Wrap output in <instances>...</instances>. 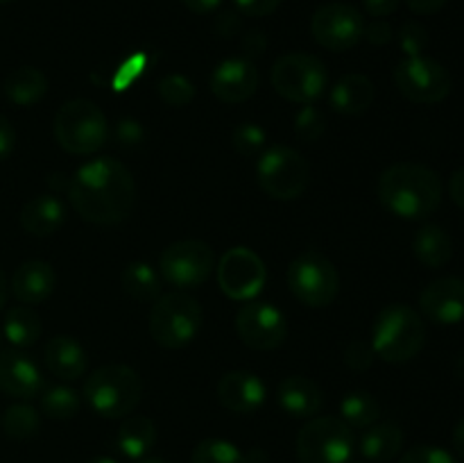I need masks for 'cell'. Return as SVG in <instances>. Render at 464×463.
Returning <instances> with one entry per match:
<instances>
[{
  "label": "cell",
  "instance_id": "cell-5",
  "mask_svg": "<svg viewBox=\"0 0 464 463\" xmlns=\"http://www.w3.org/2000/svg\"><path fill=\"white\" fill-rule=\"evenodd\" d=\"M54 139L71 154H93L107 143L109 123L102 109L86 98L68 100L54 116Z\"/></svg>",
  "mask_w": 464,
  "mask_h": 463
},
{
  "label": "cell",
  "instance_id": "cell-31",
  "mask_svg": "<svg viewBox=\"0 0 464 463\" xmlns=\"http://www.w3.org/2000/svg\"><path fill=\"white\" fill-rule=\"evenodd\" d=\"M381 416V404L367 390H352L340 402V418L352 429H367L374 425Z\"/></svg>",
  "mask_w": 464,
  "mask_h": 463
},
{
  "label": "cell",
  "instance_id": "cell-24",
  "mask_svg": "<svg viewBox=\"0 0 464 463\" xmlns=\"http://www.w3.org/2000/svg\"><path fill=\"white\" fill-rule=\"evenodd\" d=\"M376 98L374 82L362 73H349L340 77L335 86L331 89V104L335 112L344 116H361L372 107Z\"/></svg>",
  "mask_w": 464,
  "mask_h": 463
},
{
  "label": "cell",
  "instance_id": "cell-13",
  "mask_svg": "<svg viewBox=\"0 0 464 463\" xmlns=\"http://www.w3.org/2000/svg\"><path fill=\"white\" fill-rule=\"evenodd\" d=\"M216 275L222 293L236 302H249L256 298L267 280L266 263L249 248L227 250L218 261Z\"/></svg>",
  "mask_w": 464,
  "mask_h": 463
},
{
  "label": "cell",
  "instance_id": "cell-54",
  "mask_svg": "<svg viewBox=\"0 0 464 463\" xmlns=\"http://www.w3.org/2000/svg\"><path fill=\"white\" fill-rule=\"evenodd\" d=\"M347 463H367V461H353V458H349Z\"/></svg>",
  "mask_w": 464,
  "mask_h": 463
},
{
  "label": "cell",
  "instance_id": "cell-44",
  "mask_svg": "<svg viewBox=\"0 0 464 463\" xmlns=\"http://www.w3.org/2000/svg\"><path fill=\"white\" fill-rule=\"evenodd\" d=\"M362 36H365L372 45H385L392 41L394 32L385 21H374V23H370V25H365Z\"/></svg>",
  "mask_w": 464,
  "mask_h": 463
},
{
  "label": "cell",
  "instance_id": "cell-19",
  "mask_svg": "<svg viewBox=\"0 0 464 463\" xmlns=\"http://www.w3.org/2000/svg\"><path fill=\"white\" fill-rule=\"evenodd\" d=\"M267 389L263 379L247 370H231L218 381V399L231 413H254L263 407Z\"/></svg>",
  "mask_w": 464,
  "mask_h": 463
},
{
  "label": "cell",
  "instance_id": "cell-41",
  "mask_svg": "<svg viewBox=\"0 0 464 463\" xmlns=\"http://www.w3.org/2000/svg\"><path fill=\"white\" fill-rule=\"evenodd\" d=\"M116 141L125 148H134V145L143 143V125L134 118H122L116 125Z\"/></svg>",
  "mask_w": 464,
  "mask_h": 463
},
{
  "label": "cell",
  "instance_id": "cell-17",
  "mask_svg": "<svg viewBox=\"0 0 464 463\" xmlns=\"http://www.w3.org/2000/svg\"><path fill=\"white\" fill-rule=\"evenodd\" d=\"M258 89V71L249 59H225L211 73V94L225 104H240Z\"/></svg>",
  "mask_w": 464,
  "mask_h": 463
},
{
  "label": "cell",
  "instance_id": "cell-22",
  "mask_svg": "<svg viewBox=\"0 0 464 463\" xmlns=\"http://www.w3.org/2000/svg\"><path fill=\"white\" fill-rule=\"evenodd\" d=\"M276 398H279V407L293 418H315L324 402L320 386L302 375L285 377L279 384Z\"/></svg>",
  "mask_w": 464,
  "mask_h": 463
},
{
  "label": "cell",
  "instance_id": "cell-16",
  "mask_svg": "<svg viewBox=\"0 0 464 463\" xmlns=\"http://www.w3.org/2000/svg\"><path fill=\"white\" fill-rule=\"evenodd\" d=\"M420 309L435 325H460L464 322V280L440 277L420 293Z\"/></svg>",
  "mask_w": 464,
  "mask_h": 463
},
{
  "label": "cell",
  "instance_id": "cell-1",
  "mask_svg": "<svg viewBox=\"0 0 464 463\" xmlns=\"http://www.w3.org/2000/svg\"><path fill=\"white\" fill-rule=\"evenodd\" d=\"M72 209L93 225L127 221L136 202V182L130 168L113 157L91 159L66 184Z\"/></svg>",
  "mask_w": 464,
  "mask_h": 463
},
{
  "label": "cell",
  "instance_id": "cell-37",
  "mask_svg": "<svg viewBox=\"0 0 464 463\" xmlns=\"http://www.w3.org/2000/svg\"><path fill=\"white\" fill-rule=\"evenodd\" d=\"M326 130V116L320 107L313 104H302L297 118H295V132L304 141H317Z\"/></svg>",
  "mask_w": 464,
  "mask_h": 463
},
{
  "label": "cell",
  "instance_id": "cell-10",
  "mask_svg": "<svg viewBox=\"0 0 464 463\" xmlns=\"http://www.w3.org/2000/svg\"><path fill=\"white\" fill-rule=\"evenodd\" d=\"M288 289L306 307H329L340 293V275L324 254L308 250L288 266Z\"/></svg>",
  "mask_w": 464,
  "mask_h": 463
},
{
  "label": "cell",
  "instance_id": "cell-38",
  "mask_svg": "<svg viewBox=\"0 0 464 463\" xmlns=\"http://www.w3.org/2000/svg\"><path fill=\"white\" fill-rule=\"evenodd\" d=\"M397 41L399 48L406 53V57H420L426 50V45H429V32H426V27L420 25V23H406V25H401V30H399Z\"/></svg>",
  "mask_w": 464,
  "mask_h": 463
},
{
  "label": "cell",
  "instance_id": "cell-4",
  "mask_svg": "<svg viewBox=\"0 0 464 463\" xmlns=\"http://www.w3.org/2000/svg\"><path fill=\"white\" fill-rule=\"evenodd\" d=\"M86 404L102 418H127L143 399V379L125 363H107L84 384Z\"/></svg>",
  "mask_w": 464,
  "mask_h": 463
},
{
  "label": "cell",
  "instance_id": "cell-14",
  "mask_svg": "<svg viewBox=\"0 0 464 463\" xmlns=\"http://www.w3.org/2000/svg\"><path fill=\"white\" fill-rule=\"evenodd\" d=\"M313 39L331 53L352 50L365 32L362 14L349 3H326L311 18Z\"/></svg>",
  "mask_w": 464,
  "mask_h": 463
},
{
  "label": "cell",
  "instance_id": "cell-46",
  "mask_svg": "<svg viewBox=\"0 0 464 463\" xmlns=\"http://www.w3.org/2000/svg\"><path fill=\"white\" fill-rule=\"evenodd\" d=\"M362 3H365V12L372 14L374 18L390 16L399 7V0H362Z\"/></svg>",
  "mask_w": 464,
  "mask_h": 463
},
{
  "label": "cell",
  "instance_id": "cell-11",
  "mask_svg": "<svg viewBox=\"0 0 464 463\" xmlns=\"http://www.w3.org/2000/svg\"><path fill=\"white\" fill-rule=\"evenodd\" d=\"M216 268L211 245L199 239H184L170 243L159 257V272L177 289H193L204 284Z\"/></svg>",
  "mask_w": 464,
  "mask_h": 463
},
{
  "label": "cell",
  "instance_id": "cell-51",
  "mask_svg": "<svg viewBox=\"0 0 464 463\" xmlns=\"http://www.w3.org/2000/svg\"><path fill=\"white\" fill-rule=\"evenodd\" d=\"M7 295H9V281L7 277H5V272L0 271V311H3V307L7 304Z\"/></svg>",
  "mask_w": 464,
  "mask_h": 463
},
{
  "label": "cell",
  "instance_id": "cell-8",
  "mask_svg": "<svg viewBox=\"0 0 464 463\" xmlns=\"http://www.w3.org/2000/svg\"><path fill=\"white\" fill-rule=\"evenodd\" d=\"M272 86L281 98L295 104H313L329 84V73L322 59L308 53L281 54L272 66Z\"/></svg>",
  "mask_w": 464,
  "mask_h": 463
},
{
  "label": "cell",
  "instance_id": "cell-43",
  "mask_svg": "<svg viewBox=\"0 0 464 463\" xmlns=\"http://www.w3.org/2000/svg\"><path fill=\"white\" fill-rule=\"evenodd\" d=\"M143 66H145L143 54H134V57L127 59V62L121 66V73H118L116 89H127V84H130V82H134L136 77L143 73Z\"/></svg>",
  "mask_w": 464,
  "mask_h": 463
},
{
  "label": "cell",
  "instance_id": "cell-47",
  "mask_svg": "<svg viewBox=\"0 0 464 463\" xmlns=\"http://www.w3.org/2000/svg\"><path fill=\"white\" fill-rule=\"evenodd\" d=\"M406 5L415 14H421V16H430V14H438L440 9L447 5V0H406Z\"/></svg>",
  "mask_w": 464,
  "mask_h": 463
},
{
  "label": "cell",
  "instance_id": "cell-49",
  "mask_svg": "<svg viewBox=\"0 0 464 463\" xmlns=\"http://www.w3.org/2000/svg\"><path fill=\"white\" fill-rule=\"evenodd\" d=\"M181 3L193 14H211L220 7L222 0H181Z\"/></svg>",
  "mask_w": 464,
  "mask_h": 463
},
{
  "label": "cell",
  "instance_id": "cell-6",
  "mask_svg": "<svg viewBox=\"0 0 464 463\" xmlns=\"http://www.w3.org/2000/svg\"><path fill=\"white\" fill-rule=\"evenodd\" d=\"M204 313L198 300L188 293L159 295L150 311V334L157 345L166 350H179L193 343L202 327Z\"/></svg>",
  "mask_w": 464,
  "mask_h": 463
},
{
  "label": "cell",
  "instance_id": "cell-33",
  "mask_svg": "<svg viewBox=\"0 0 464 463\" xmlns=\"http://www.w3.org/2000/svg\"><path fill=\"white\" fill-rule=\"evenodd\" d=\"M82 407V399L75 389L71 386H50L41 395V411L53 420H68L75 416Z\"/></svg>",
  "mask_w": 464,
  "mask_h": 463
},
{
  "label": "cell",
  "instance_id": "cell-36",
  "mask_svg": "<svg viewBox=\"0 0 464 463\" xmlns=\"http://www.w3.org/2000/svg\"><path fill=\"white\" fill-rule=\"evenodd\" d=\"M267 143V134L261 125L256 123H240V125L234 127L231 132V145L238 154L243 157H256V154L263 153Z\"/></svg>",
  "mask_w": 464,
  "mask_h": 463
},
{
  "label": "cell",
  "instance_id": "cell-15",
  "mask_svg": "<svg viewBox=\"0 0 464 463\" xmlns=\"http://www.w3.org/2000/svg\"><path fill=\"white\" fill-rule=\"evenodd\" d=\"M236 331L247 348L267 352L284 345L288 336V320L275 304L249 300L236 316Z\"/></svg>",
  "mask_w": 464,
  "mask_h": 463
},
{
  "label": "cell",
  "instance_id": "cell-32",
  "mask_svg": "<svg viewBox=\"0 0 464 463\" xmlns=\"http://www.w3.org/2000/svg\"><path fill=\"white\" fill-rule=\"evenodd\" d=\"M0 427H3L5 436H9V438L27 440L39 431L41 418L30 404H12L0 416Z\"/></svg>",
  "mask_w": 464,
  "mask_h": 463
},
{
  "label": "cell",
  "instance_id": "cell-30",
  "mask_svg": "<svg viewBox=\"0 0 464 463\" xmlns=\"http://www.w3.org/2000/svg\"><path fill=\"white\" fill-rule=\"evenodd\" d=\"M121 286L130 298L139 302H152L161 295V281H159L157 271L145 261H131L122 271Z\"/></svg>",
  "mask_w": 464,
  "mask_h": 463
},
{
  "label": "cell",
  "instance_id": "cell-29",
  "mask_svg": "<svg viewBox=\"0 0 464 463\" xmlns=\"http://www.w3.org/2000/svg\"><path fill=\"white\" fill-rule=\"evenodd\" d=\"M41 318L30 304H18L5 313L3 334L14 348H30L41 336Z\"/></svg>",
  "mask_w": 464,
  "mask_h": 463
},
{
  "label": "cell",
  "instance_id": "cell-27",
  "mask_svg": "<svg viewBox=\"0 0 464 463\" xmlns=\"http://www.w3.org/2000/svg\"><path fill=\"white\" fill-rule=\"evenodd\" d=\"M412 252L426 268H442L453 257V241L440 225H424L412 239Z\"/></svg>",
  "mask_w": 464,
  "mask_h": 463
},
{
  "label": "cell",
  "instance_id": "cell-42",
  "mask_svg": "<svg viewBox=\"0 0 464 463\" xmlns=\"http://www.w3.org/2000/svg\"><path fill=\"white\" fill-rule=\"evenodd\" d=\"M281 3H284V0H234V5L240 9V12L247 14V16H256V18L275 14L276 9H279Z\"/></svg>",
  "mask_w": 464,
  "mask_h": 463
},
{
  "label": "cell",
  "instance_id": "cell-9",
  "mask_svg": "<svg viewBox=\"0 0 464 463\" xmlns=\"http://www.w3.org/2000/svg\"><path fill=\"white\" fill-rule=\"evenodd\" d=\"M261 189L275 200H295L306 191L311 168L306 159L288 145H270L263 150L256 163Z\"/></svg>",
  "mask_w": 464,
  "mask_h": 463
},
{
  "label": "cell",
  "instance_id": "cell-45",
  "mask_svg": "<svg viewBox=\"0 0 464 463\" xmlns=\"http://www.w3.org/2000/svg\"><path fill=\"white\" fill-rule=\"evenodd\" d=\"M14 145H16V132L7 118L0 116V162L14 153Z\"/></svg>",
  "mask_w": 464,
  "mask_h": 463
},
{
  "label": "cell",
  "instance_id": "cell-48",
  "mask_svg": "<svg viewBox=\"0 0 464 463\" xmlns=\"http://www.w3.org/2000/svg\"><path fill=\"white\" fill-rule=\"evenodd\" d=\"M449 195L458 207L464 209V168L453 172L451 180H449Z\"/></svg>",
  "mask_w": 464,
  "mask_h": 463
},
{
  "label": "cell",
  "instance_id": "cell-7",
  "mask_svg": "<svg viewBox=\"0 0 464 463\" xmlns=\"http://www.w3.org/2000/svg\"><path fill=\"white\" fill-rule=\"evenodd\" d=\"M356 449V434L340 416L311 418L299 429L295 452L299 463H347Z\"/></svg>",
  "mask_w": 464,
  "mask_h": 463
},
{
  "label": "cell",
  "instance_id": "cell-12",
  "mask_svg": "<svg viewBox=\"0 0 464 463\" xmlns=\"http://www.w3.org/2000/svg\"><path fill=\"white\" fill-rule=\"evenodd\" d=\"M394 84L403 98L417 104H438L451 94V75L435 59L406 57L394 68Z\"/></svg>",
  "mask_w": 464,
  "mask_h": 463
},
{
  "label": "cell",
  "instance_id": "cell-55",
  "mask_svg": "<svg viewBox=\"0 0 464 463\" xmlns=\"http://www.w3.org/2000/svg\"><path fill=\"white\" fill-rule=\"evenodd\" d=\"M5 3H12V0H0V5H5Z\"/></svg>",
  "mask_w": 464,
  "mask_h": 463
},
{
  "label": "cell",
  "instance_id": "cell-34",
  "mask_svg": "<svg viewBox=\"0 0 464 463\" xmlns=\"http://www.w3.org/2000/svg\"><path fill=\"white\" fill-rule=\"evenodd\" d=\"M193 463H249L247 457L225 438H204L195 445Z\"/></svg>",
  "mask_w": 464,
  "mask_h": 463
},
{
  "label": "cell",
  "instance_id": "cell-23",
  "mask_svg": "<svg viewBox=\"0 0 464 463\" xmlns=\"http://www.w3.org/2000/svg\"><path fill=\"white\" fill-rule=\"evenodd\" d=\"M21 227L32 236H53L66 221V207L57 195H36L21 209Z\"/></svg>",
  "mask_w": 464,
  "mask_h": 463
},
{
  "label": "cell",
  "instance_id": "cell-18",
  "mask_svg": "<svg viewBox=\"0 0 464 463\" xmlns=\"http://www.w3.org/2000/svg\"><path fill=\"white\" fill-rule=\"evenodd\" d=\"M44 377L27 354L18 350H0V393L30 399L41 393Z\"/></svg>",
  "mask_w": 464,
  "mask_h": 463
},
{
  "label": "cell",
  "instance_id": "cell-53",
  "mask_svg": "<svg viewBox=\"0 0 464 463\" xmlns=\"http://www.w3.org/2000/svg\"><path fill=\"white\" fill-rule=\"evenodd\" d=\"M89 463H118V461L111 457H93Z\"/></svg>",
  "mask_w": 464,
  "mask_h": 463
},
{
  "label": "cell",
  "instance_id": "cell-26",
  "mask_svg": "<svg viewBox=\"0 0 464 463\" xmlns=\"http://www.w3.org/2000/svg\"><path fill=\"white\" fill-rule=\"evenodd\" d=\"M5 95L16 107H32L39 103L48 91V77L34 66H18L5 77Z\"/></svg>",
  "mask_w": 464,
  "mask_h": 463
},
{
  "label": "cell",
  "instance_id": "cell-21",
  "mask_svg": "<svg viewBox=\"0 0 464 463\" xmlns=\"http://www.w3.org/2000/svg\"><path fill=\"white\" fill-rule=\"evenodd\" d=\"M45 366L53 372L57 379L63 381H75L80 379L86 372V350L82 348V343L72 336H54L45 345Z\"/></svg>",
  "mask_w": 464,
  "mask_h": 463
},
{
  "label": "cell",
  "instance_id": "cell-52",
  "mask_svg": "<svg viewBox=\"0 0 464 463\" xmlns=\"http://www.w3.org/2000/svg\"><path fill=\"white\" fill-rule=\"evenodd\" d=\"M134 463H168L166 458H159V457H143V458H139V461H134Z\"/></svg>",
  "mask_w": 464,
  "mask_h": 463
},
{
  "label": "cell",
  "instance_id": "cell-40",
  "mask_svg": "<svg viewBox=\"0 0 464 463\" xmlns=\"http://www.w3.org/2000/svg\"><path fill=\"white\" fill-rule=\"evenodd\" d=\"M374 350L365 340H352V343L344 348V363H347L352 370H367L374 361Z\"/></svg>",
  "mask_w": 464,
  "mask_h": 463
},
{
  "label": "cell",
  "instance_id": "cell-20",
  "mask_svg": "<svg viewBox=\"0 0 464 463\" xmlns=\"http://www.w3.org/2000/svg\"><path fill=\"white\" fill-rule=\"evenodd\" d=\"M54 286H57V275L50 263L32 259V261L21 263L14 271L9 289H12L14 298L21 304H41L53 295Z\"/></svg>",
  "mask_w": 464,
  "mask_h": 463
},
{
  "label": "cell",
  "instance_id": "cell-35",
  "mask_svg": "<svg viewBox=\"0 0 464 463\" xmlns=\"http://www.w3.org/2000/svg\"><path fill=\"white\" fill-rule=\"evenodd\" d=\"M159 98L163 100L170 107H186V104L193 103L195 98V86L193 82L186 75H179V73H172V75H166L159 80L157 84Z\"/></svg>",
  "mask_w": 464,
  "mask_h": 463
},
{
  "label": "cell",
  "instance_id": "cell-39",
  "mask_svg": "<svg viewBox=\"0 0 464 463\" xmlns=\"http://www.w3.org/2000/svg\"><path fill=\"white\" fill-rule=\"evenodd\" d=\"M399 463H458V458L438 445H415L399 458Z\"/></svg>",
  "mask_w": 464,
  "mask_h": 463
},
{
  "label": "cell",
  "instance_id": "cell-28",
  "mask_svg": "<svg viewBox=\"0 0 464 463\" xmlns=\"http://www.w3.org/2000/svg\"><path fill=\"white\" fill-rule=\"evenodd\" d=\"M116 443L127 458L139 461L157 443V427L148 416H127L118 429Z\"/></svg>",
  "mask_w": 464,
  "mask_h": 463
},
{
  "label": "cell",
  "instance_id": "cell-2",
  "mask_svg": "<svg viewBox=\"0 0 464 463\" xmlns=\"http://www.w3.org/2000/svg\"><path fill=\"white\" fill-rule=\"evenodd\" d=\"M376 198L390 213L421 221L442 204V180L424 163L401 162L385 168L376 182Z\"/></svg>",
  "mask_w": 464,
  "mask_h": 463
},
{
  "label": "cell",
  "instance_id": "cell-50",
  "mask_svg": "<svg viewBox=\"0 0 464 463\" xmlns=\"http://www.w3.org/2000/svg\"><path fill=\"white\" fill-rule=\"evenodd\" d=\"M453 448H456V452L464 458V418L458 422L456 429H453Z\"/></svg>",
  "mask_w": 464,
  "mask_h": 463
},
{
  "label": "cell",
  "instance_id": "cell-25",
  "mask_svg": "<svg viewBox=\"0 0 464 463\" xmlns=\"http://www.w3.org/2000/svg\"><path fill=\"white\" fill-rule=\"evenodd\" d=\"M358 449H361L362 458H367V461H392V458H397L403 449L401 427L392 425V422H374V425L367 427L365 434L361 436Z\"/></svg>",
  "mask_w": 464,
  "mask_h": 463
},
{
  "label": "cell",
  "instance_id": "cell-3",
  "mask_svg": "<svg viewBox=\"0 0 464 463\" xmlns=\"http://www.w3.org/2000/svg\"><path fill=\"white\" fill-rule=\"evenodd\" d=\"M426 343V325L408 304H388L372 327V350L388 363H406L421 352Z\"/></svg>",
  "mask_w": 464,
  "mask_h": 463
}]
</instances>
